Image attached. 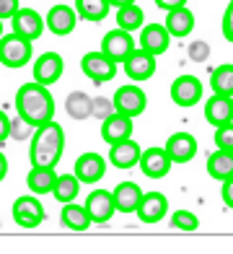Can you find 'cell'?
I'll return each instance as SVG.
<instances>
[{
    "label": "cell",
    "instance_id": "6da1fadb",
    "mask_svg": "<svg viewBox=\"0 0 233 254\" xmlns=\"http://www.w3.org/2000/svg\"><path fill=\"white\" fill-rule=\"evenodd\" d=\"M16 114L23 117L29 125L39 127L55 117V99L47 91V86L29 80V83L18 86L16 91Z\"/></svg>",
    "mask_w": 233,
    "mask_h": 254
},
{
    "label": "cell",
    "instance_id": "7a4b0ae2",
    "mask_svg": "<svg viewBox=\"0 0 233 254\" xmlns=\"http://www.w3.org/2000/svg\"><path fill=\"white\" fill-rule=\"evenodd\" d=\"M31 145H29V158L31 166H57L65 151V132L55 120L34 127L31 132Z\"/></svg>",
    "mask_w": 233,
    "mask_h": 254
},
{
    "label": "cell",
    "instance_id": "3957f363",
    "mask_svg": "<svg viewBox=\"0 0 233 254\" xmlns=\"http://www.w3.org/2000/svg\"><path fill=\"white\" fill-rule=\"evenodd\" d=\"M31 60V42L18 34H3L0 37V63L5 67H23Z\"/></svg>",
    "mask_w": 233,
    "mask_h": 254
},
{
    "label": "cell",
    "instance_id": "277c9868",
    "mask_svg": "<svg viewBox=\"0 0 233 254\" xmlns=\"http://www.w3.org/2000/svg\"><path fill=\"white\" fill-rule=\"evenodd\" d=\"M112 104H114V112H122V114H127V117H137V114L145 112L148 99H145L143 88L130 83V86H122V88L114 91Z\"/></svg>",
    "mask_w": 233,
    "mask_h": 254
},
{
    "label": "cell",
    "instance_id": "5b68a950",
    "mask_svg": "<svg viewBox=\"0 0 233 254\" xmlns=\"http://www.w3.org/2000/svg\"><path fill=\"white\" fill-rule=\"evenodd\" d=\"M80 67H83V73L99 86L109 83V80L116 75V63L109 60L104 52H86L83 60H80Z\"/></svg>",
    "mask_w": 233,
    "mask_h": 254
},
{
    "label": "cell",
    "instance_id": "8992f818",
    "mask_svg": "<svg viewBox=\"0 0 233 254\" xmlns=\"http://www.w3.org/2000/svg\"><path fill=\"white\" fill-rule=\"evenodd\" d=\"M171 99L176 107H184V109L200 104L202 101V80L194 75H179L171 83Z\"/></svg>",
    "mask_w": 233,
    "mask_h": 254
},
{
    "label": "cell",
    "instance_id": "52a82bcc",
    "mask_svg": "<svg viewBox=\"0 0 233 254\" xmlns=\"http://www.w3.org/2000/svg\"><path fill=\"white\" fill-rule=\"evenodd\" d=\"M13 213V221L21 226V228H37L42 221H44V205L34 197V194H23L13 202L10 207Z\"/></svg>",
    "mask_w": 233,
    "mask_h": 254
},
{
    "label": "cell",
    "instance_id": "ba28073f",
    "mask_svg": "<svg viewBox=\"0 0 233 254\" xmlns=\"http://www.w3.org/2000/svg\"><path fill=\"white\" fill-rule=\"evenodd\" d=\"M124 73L130 75V80H135V83H143V80H148L150 75L156 73V55H150L148 50H132L130 55L124 57Z\"/></svg>",
    "mask_w": 233,
    "mask_h": 254
},
{
    "label": "cell",
    "instance_id": "9c48e42d",
    "mask_svg": "<svg viewBox=\"0 0 233 254\" xmlns=\"http://www.w3.org/2000/svg\"><path fill=\"white\" fill-rule=\"evenodd\" d=\"M140 169H143V174L145 177H150V179H163L171 171V166H174V161H171V156L166 153V148H145L143 153H140Z\"/></svg>",
    "mask_w": 233,
    "mask_h": 254
},
{
    "label": "cell",
    "instance_id": "30bf717a",
    "mask_svg": "<svg viewBox=\"0 0 233 254\" xmlns=\"http://www.w3.org/2000/svg\"><path fill=\"white\" fill-rule=\"evenodd\" d=\"M132 50H135V42L130 37V31H124V29L107 31V37H104V42H101V52L107 55L109 60H114L116 65H122L124 57Z\"/></svg>",
    "mask_w": 233,
    "mask_h": 254
},
{
    "label": "cell",
    "instance_id": "8fae6325",
    "mask_svg": "<svg viewBox=\"0 0 233 254\" xmlns=\"http://www.w3.org/2000/svg\"><path fill=\"white\" fill-rule=\"evenodd\" d=\"M10 24H13V31L18 34V37L29 39V42L39 39L42 31H44V18L31 8H18L16 13L10 16Z\"/></svg>",
    "mask_w": 233,
    "mask_h": 254
},
{
    "label": "cell",
    "instance_id": "7c38bea8",
    "mask_svg": "<svg viewBox=\"0 0 233 254\" xmlns=\"http://www.w3.org/2000/svg\"><path fill=\"white\" fill-rule=\"evenodd\" d=\"M62 70H65L62 57L57 52H44V55L37 57V63H34V80L42 86H52L60 80Z\"/></svg>",
    "mask_w": 233,
    "mask_h": 254
},
{
    "label": "cell",
    "instance_id": "4fadbf2b",
    "mask_svg": "<svg viewBox=\"0 0 233 254\" xmlns=\"http://www.w3.org/2000/svg\"><path fill=\"white\" fill-rule=\"evenodd\" d=\"M86 210H88L91 223H109L112 215L116 213L112 192H107V190H93L88 197H86Z\"/></svg>",
    "mask_w": 233,
    "mask_h": 254
},
{
    "label": "cell",
    "instance_id": "5bb4252c",
    "mask_svg": "<svg viewBox=\"0 0 233 254\" xmlns=\"http://www.w3.org/2000/svg\"><path fill=\"white\" fill-rule=\"evenodd\" d=\"M135 213H137V218H140L143 223H158L161 218L169 213L166 194H161V192H145L143 197H140Z\"/></svg>",
    "mask_w": 233,
    "mask_h": 254
},
{
    "label": "cell",
    "instance_id": "9a60e30c",
    "mask_svg": "<svg viewBox=\"0 0 233 254\" xmlns=\"http://www.w3.org/2000/svg\"><path fill=\"white\" fill-rule=\"evenodd\" d=\"M163 148H166V153L171 156L174 164H189L197 156V140L189 132H174Z\"/></svg>",
    "mask_w": 233,
    "mask_h": 254
},
{
    "label": "cell",
    "instance_id": "2e32d148",
    "mask_svg": "<svg viewBox=\"0 0 233 254\" xmlns=\"http://www.w3.org/2000/svg\"><path fill=\"white\" fill-rule=\"evenodd\" d=\"M73 174L78 177L80 184H96L104 174H107V161L99 153H83L75 161V171Z\"/></svg>",
    "mask_w": 233,
    "mask_h": 254
},
{
    "label": "cell",
    "instance_id": "e0dca14e",
    "mask_svg": "<svg viewBox=\"0 0 233 254\" xmlns=\"http://www.w3.org/2000/svg\"><path fill=\"white\" fill-rule=\"evenodd\" d=\"M101 137L107 140L109 145L112 143H119V140H127L132 135V117H127L122 112H112L107 120H101Z\"/></svg>",
    "mask_w": 233,
    "mask_h": 254
},
{
    "label": "cell",
    "instance_id": "ac0fdd59",
    "mask_svg": "<svg viewBox=\"0 0 233 254\" xmlns=\"http://www.w3.org/2000/svg\"><path fill=\"white\" fill-rule=\"evenodd\" d=\"M75 21H78L75 8H70V5H55V8H50V13H47L44 26L50 29L52 34H57V37H67V34L75 29Z\"/></svg>",
    "mask_w": 233,
    "mask_h": 254
},
{
    "label": "cell",
    "instance_id": "d6986e66",
    "mask_svg": "<svg viewBox=\"0 0 233 254\" xmlns=\"http://www.w3.org/2000/svg\"><path fill=\"white\" fill-rule=\"evenodd\" d=\"M205 120L213 125V127H220V125H228L233 122V104H231V96L226 94H213L207 101H205Z\"/></svg>",
    "mask_w": 233,
    "mask_h": 254
},
{
    "label": "cell",
    "instance_id": "ffe728a7",
    "mask_svg": "<svg viewBox=\"0 0 233 254\" xmlns=\"http://www.w3.org/2000/svg\"><path fill=\"white\" fill-rule=\"evenodd\" d=\"M169 42H171V34L163 24H148L140 31V47L148 50L150 55H163L169 50Z\"/></svg>",
    "mask_w": 233,
    "mask_h": 254
},
{
    "label": "cell",
    "instance_id": "44dd1931",
    "mask_svg": "<svg viewBox=\"0 0 233 254\" xmlns=\"http://www.w3.org/2000/svg\"><path fill=\"white\" fill-rule=\"evenodd\" d=\"M140 145L132 140V137H127V140H119V143H112L109 148V161L116 166V169H132L137 166L140 161Z\"/></svg>",
    "mask_w": 233,
    "mask_h": 254
},
{
    "label": "cell",
    "instance_id": "7402d4cb",
    "mask_svg": "<svg viewBox=\"0 0 233 254\" xmlns=\"http://www.w3.org/2000/svg\"><path fill=\"white\" fill-rule=\"evenodd\" d=\"M171 37H186V34H192L194 29V13L186 5H176V8H169L166 10V24Z\"/></svg>",
    "mask_w": 233,
    "mask_h": 254
},
{
    "label": "cell",
    "instance_id": "603a6c76",
    "mask_svg": "<svg viewBox=\"0 0 233 254\" xmlns=\"http://www.w3.org/2000/svg\"><path fill=\"white\" fill-rule=\"evenodd\" d=\"M112 197H114V207L119 213H135L140 197H143V190H140L135 182H119L114 187Z\"/></svg>",
    "mask_w": 233,
    "mask_h": 254
},
{
    "label": "cell",
    "instance_id": "cb8c5ba5",
    "mask_svg": "<svg viewBox=\"0 0 233 254\" xmlns=\"http://www.w3.org/2000/svg\"><path fill=\"white\" fill-rule=\"evenodd\" d=\"M55 182H57V171L55 166H31L29 171V177H26V184H29V190L34 194H50L52 187H55Z\"/></svg>",
    "mask_w": 233,
    "mask_h": 254
},
{
    "label": "cell",
    "instance_id": "d4e9b609",
    "mask_svg": "<svg viewBox=\"0 0 233 254\" xmlns=\"http://www.w3.org/2000/svg\"><path fill=\"white\" fill-rule=\"evenodd\" d=\"M207 174L223 182L228 177H233V151H223V148H218L215 153H210L207 158Z\"/></svg>",
    "mask_w": 233,
    "mask_h": 254
},
{
    "label": "cell",
    "instance_id": "484cf974",
    "mask_svg": "<svg viewBox=\"0 0 233 254\" xmlns=\"http://www.w3.org/2000/svg\"><path fill=\"white\" fill-rule=\"evenodd\" d=\"M60 218H62V223H65L70 231H86V228L91 226V218H88L86 205H78L75 200H73V202H65Z\"/></svg>",
    "mask_w": 233,
    "mask_h": 254
},
{
    "label": "cell",
    "instance_id": "4316f807",
    "mask_svg": "<svg viewBox=\"0 0 233 254\" xmlns=\"http://www.w3.org/2000/svg\"><path fill=\"white\" fill-rule=\"evenodd\" d=\"M78 190H80V182L75 174H57V182L50 194L57 202H73L78 197Z\"/></svg>",
    "mask_w": 233,
    "mask_h": 254
},
{
    "label": "cell",
    "instance_id": "83f0119b",
    "mask_svg": "<svg viewBox=\"0 0 233 254\" xmlns=\"http://www.w3.org/2000/svg\"><path fill=\"white\" fill-rule=\"evenodd\" d=\"M109 8V0H75V13L83 21H104Z\"/></svg>",
    "mask_w": 233,
    "mask_h": 254
},
{
    "label": "cell",
    "instance_id": "f1b7e54d",
    "mask_svg": "<svg viewBox=\"0 0 233 254\" xmlns=\"http://www.w3.org/2000/svg\"><path fill=\"white\" fill-rule=\"evenodd\" d=\"M143 18H145V10L137 8L135 3L116 8V26L124 29V31H137V29H143Z\"/></svg>",
    "mask_w": 233,
    "mask_h": 254
},
{
    "label": "cell",
    "instance_id": "f546056e",
    "mask_svg": "<svg viewBox=\"0 0 233 254\" xmlns=\"http://www.w3.org/2000/svg\"><path fill=\"white\" fill-rule=\"evenodd\" d=\"M91 101L93 99H88V94H83V91H73L65 101V112L73 120H88L91 117Z\"/></svg>",
    "mask_w": 233,
    "mask_h": 254
},
{
    "label": "cell",
    "instance_id": "4dcf8cb0",
    "mask_svg": "<svg viewBox=\"0 0 233 254\" xmlns=\"http://www.w3.org/2000/svg\"><path fill=\"white\" fill-rule=\"evenodd\" d=\"M210 88L213 94H226L231 96L233 94V65H220L213 70L210 75Z\"/></svg>",
    "mask_w": 233,
    "mask_h": 254
},
{
    "label": "cell",
    "instance_id": "1f68e13d",
    "mask_svg": "<svg viewBox=\"0 0 233 254\" xmlns=\"http://www.w3.org/2000/svg\"><path fill=\"white\" fill-rule=\"evenodd\" d=\"M171 223L179 231H197L200 228V218H197L194 213H189V210H176L174 218H171Z\"/></svg>",
    "mask_w": 233,
    "mask_h": 254
},
{
    "label": "cell",
    "instance_id": "d6a6232c",
    "mask_svg": "<svg viewBox=\"0 0 233 254\" xmlns=\"http://www.w3.org/2000/svg\"><path fill=\"white\" fill-rule=\"evenodd\" d=\"M31 132H34V125H29L23 117H16L10 120V132H8V137H16V140H26V137H31Z\"/></svg>",
    "mask_w": 233,
    "mask_h": 254
},
{
    "label": "cell",
    "instance_id": "836d02e7",
    "mask_svg": "<svg viewBox=\"0 0 233 254\" xmlns=\"http://www.w3.org/2000/svg\"><path fill=\"white\" fill-rule=\"evenodd\" d=\"M215 145L223 151H233V122L215 127Z\"/></svg>",
    "mask_w": 233,
    "mask_h": 254
},
{
    "label": "cell",
    "instance_id": "e575fe53",
    "mask_svg": "<svg viewBox=\"0 0 233 254\" xmlns=\"http://www.w3.org/2000/svg\"><path fill=\"white\" fill-rule=\"evenodd\" d=\"M112 112H114V104H112V99H104V96H99V99H93V101H91V117L107 120Z\"/></svg>",
    "mask_w": 233,
    "mask_h": 254
},
{
    "label": "cell",
    "instance_id": "d590c367",
    "mask_svg": "<svg viewBox=\"0 0 233 254\" xmlns=\"http://www.w3.org/2000/svg\"><path fill=\"white\" fill-rule=\"evenodd\" d=\"M207 55H210V47H207L205 42H192L189 44V57H192L194 63H205Z\"/></svg>",
    "mask_w": 233,
    "mask_h": 254
},
{
    "label": "cell",
    "instance_id": "8d00e7d4",
    "mask_svg": "<svg viewBox=\"0 0 233 254\" xmlns=\"http://www.w3.org/2000/svg\"><path fill=\"white\" fill-rule=\"evenodd\" d=\"M223 37L233 44V0L228 3L226 13H223Z\"/></svg>",
    "mask_w": 233,
    "mask_h": 254
},
{
    "label": "cell",
    "instance_id": "74e56055",
    "mask_svg": "<svg viewBox=\"0 0 233 254\" xmlns=\"http://www.w3.org/2000/svg\"><path fill=\"white\" fill-rule=\"evenodd\" d=\"M18 10V0H0V21L10 18Z\"/></svg>",
    "mask_w": 233,
    "mask_h": 254
},
{
    "label": "cell",
    "instance_id": "f35d334b",
    "mask_svg": "<svg viewBox=\"0 0 233 254\" xmlns=\"http://www.w3.org/2000/svg\"><path fill=\"white\" fill-rule=\"evenodd\" d=\"M220 197H223V202L233 210V177L223 179V190H220Z\"/></svg>",
    "mask_w": 233,
    "mask_h": 254
},
{
    "label": "cell",
    "instance_id": "ab89813d",
    "mask_svg": "<svg viewBox=\"0 0 233 254\" xmlns=\"http://www.w3.org/2000/svg\"><path fill=\"white\" fill-rule=\"evenodd\" d=\"M8 132H10V120H8V114L0 112V140H5Z\"/></svg>",
    "mask_w": 233,
    "mask_h": 254
},
{
    "label": "cell",
    "instance_id": "60d3db41",
    "mask_svg": "<svg viewBox=\"0 0 233 254\" xmlns=\"http://www.w3.org/2000/svg\"><path fill=\"white\" fill-rule=\"evenodd\" d=\"M153 3L161 10H169V8H176V5H186V0H153Z\"/></svg>",
    "mask_w": 233,
    "mask_h": 254
},
{
    "label": "cell",
    "instance_id": "b9f144b4",
    "mask_svg": "<svg viewBox=\"0 0 233 254\" xmlns=\"http://www.w3.org/2000/svg\"><path fill=\"white\" fill-rule=\"evenodd\" d=\"M5 174H8V158H5L3 153H0V182L5 179Z\"/></svg>",
    "mask_w": 233,
    "mask_h": 254
},
{
    "label": "cell",
    "instance_id": "7bdbcfd3",
    "mask_svg": "<svg viewBox=\"0 0 233 254\" xmlns=\"http://www.w3.org/2000/svg\"><path fill=\"white\" fill-rule=\"evenodd\" d=\"M130 3H135V0H109L112 8H122V5H130Z\"/></svg>",
    "mask_w": 233,
    "mask_h": 254
},
{
    "label": "cell",
    "instance_id": "ee69618b",
    "mask_svg": "<svg viewBox=\"0 0 233 254\" xmlns=\"http://www.w3.org/2000/svg\"><path fill=\"white\" fill-rule=\"evenodd\" d=\"M0 37H3V21H0Z\"/></svg>",
    "mask_w": 233,
    "mask_h": 254
},
{
    "label": "cell",
    "instance_id": "f6af8a7d",
    "mask_svg": "<svg viewBox=\"0 0 233 254\" xmlns=\"http://www.w3.org/2000/svg\"><path fill=\"white\" fill-rule=\"evenodd\" d=\"M231 104H233V94H231Z\"/></svg>",
    "mask_w": 233,
    "mask_h": 254
}]
</instances>
